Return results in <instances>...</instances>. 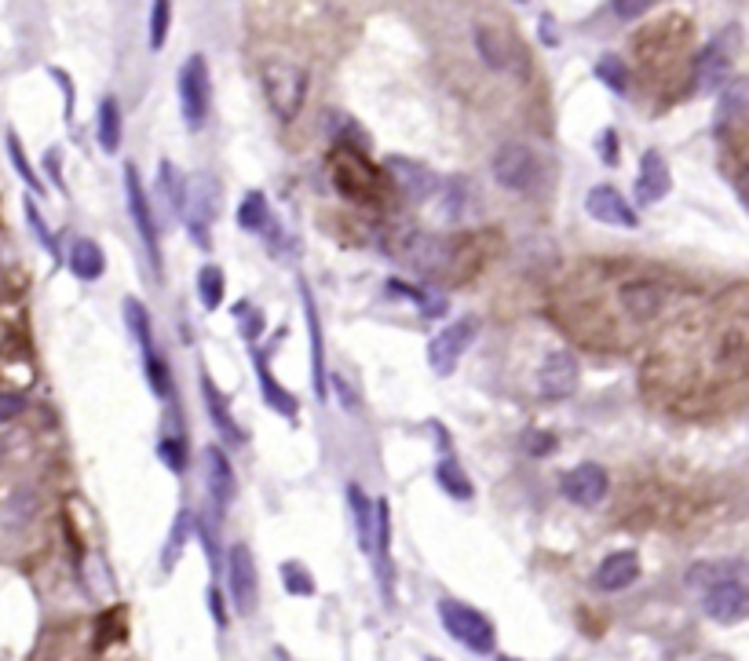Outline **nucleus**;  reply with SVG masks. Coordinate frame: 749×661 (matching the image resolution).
<instances>
[{"mask_svg": "<svg viewBox=\"0 0 749 661\" xmlns=\"http://www.w3.org/2000/svg\"><path fill=\"white\" fill-rule=\"evenodd\" d=\"M479 59L494 74H523L527 70V48H523L519 33L505 19H483L472 30Z\"/></svg>", "mask_w": 749, "mask_h": 661, "instance_id": "nucleus-4", "label": "nucleus"}, {"mask_svg": "<svg viewBox=\"0 0 749 661\" xmlns=\"http://www.w3.org/2000/svg\"><path fill=\"white\" fill-rule=\"evenodd\" d=\"M205 479H209V494L212 501L220 504V508H227L238 494V479H234V468L227 461V453L220 450V446H205Z\"/></svg>", "mask_w": 749, "mask_h": 661, "instance_id": "nucleus-23", "label": "nucleus"}, {"mask_svg": "<svg viewBox=\"0 0 749 661\" xmlns=\"http://www.w3.org/2000/svg\"><path fill=\"white\" fill-rule=\"evenodd\" d=\"M384 249L395 253L402 264H410L413 271H421V275L454 271V260H457V242L454 238H443V234L417 231V227L388 231Z\"/></svg>", "mask_w": 749, "mask_h": 661, "instance_id": "nucleus-2", "label": "nucleus"}, {"mask_svg": "<svg viewBox=\"0 0 749 661\" xmlns=\"http://www.w3.org/2000/svg\"><path fill=\"white\" fill-rule=\"evenodd\" d=\"M746 107H749V96H746V81H728L720 88V117H717V128L728 132L731 125H739L746 117Z\"/></svg>", "mask_w": 749, "mask_h": 661, "instance_id": "nucleus-28", "label": "nucleus"}, {"mask_svg": "<svg viewBox=\"0 0 749 661\" xmlns=\"http://www.w3.org/2000/svg\"><path fill=\"white\" fill-rule=\"evenodd\" d=\"M22 406H26V402H22V395H15V391H0V424L15 421L19 413H22Z\"/></svg>", "mask_w": 749, "mask_h": 661, "instance_id": "nucleus-44", "label": "nucleus"}, {"mask_svg": "<svg viewBox=\"0 0 749 661\" xmlns=\"http://www.w3.org/2000/svg\"><path fill=\"white\" fill-rule=\"evenodd\" d=\"M300 300H304V318H308V336H311V380H315L318 399H326V347H322V322L311 285L300 278Z\"/></svg>", "mask_w": 749, "mask_h": 661, "instance_id": "nucleus-22", "label": "nucleus"}, {"mask_svg": "<svg viewBox=\"0 0 749 661\" xmlns=\"http://www.w3.org/2000/svg\"><path fill=\"white\" fill-rule=\"evenodd\" d=\"M99 147H103V154L121 150V107L114 96L99 103Z\"/></svg>", "mask_w": 749, "mask_h": 661, "instance_id": "nucleus-29", "label": "nucleus"}, {"mask_svg": "<svg viewBox=\"0 0 749 661\" xmlns=\"http://www.w3.org/2000/svg\"><path fill=\"white\" fill-rule=\"evenodd\" d=\"M348 504H351V515H355L359 545H362V552L370 556V548H373V501L366 497L359 486H348Z\"/></svg>", "mask_w": 749, "mask_h": 661, "instance_id": "nucleus-30", "label": "nucleus"}, {"mask_svg": "<svg viewBox=\"0 0 749 661\" xmlns=\"http://www.w3.org/2000/svg\"><path fill=\"white\" fill-rule=\"evenodd\" d=\"M223 271L216 264H205L198 271V296H201V307L205 311H216L220 304H223Z\"/></svg>", "mask_w": 749, "mask_h": 661, "instance_id": "nucleus-33", "label": "nucleus"}, {"mask_svg": "<svg viewBox=\"0 0 749 661\" xmlns=\"http://www.w3.org/2000/svg\"><path fill=\"white\" fill-rule=\"evenodd\" d=\"M212 107V85H209V63L205 55H190L180 66V110H183V125L190 132H201L209 121Z\"/></svg>", "mask_w": 749, "mask_h": 661, "instance_id": "nucleus-7", "label": "nucleus"}, {"mask_svg": "<svg viewBox=\"0 0 749 661\" xmlns=\"http://www.w3.org/2000/svg\"><path fill=\"white\" fill-rule=\"evenodd\" d=\"M465 179H446V183H439V190H443V216L446 220H457L465 212Z\"/></svg>", "mask_w": 749, "mask_h": 661, "instance_id": "nucleus-38", "label": "nucleus"}, {"mask_svg": "<svg viewBox=\"0 0 749 661\" xmlns=\"http://www.w3.org/2000/svg\"><path fill=\"white\" fill-rule=\"evenodd\" d=\"M596 77L611 88L614 96L629 92V66H625L622 55H603V59L596 63Z\"/></svg>", "mask_w": 749, "mask_h": 661, "instance_id": "nucleus-34", "label": "nucleus"}, {"mask_svg": "<svg viewBox=\"0 0 749 661\" xmlns=\"http://www.w3.org/2000/svg\"><path fill=\"white\" fill-rule=\"evenodd\" d=\"M439 618H443V629L450 632L457 643H465L468 651H476V654L494 651L498 632H494V621H490L487 614H479L476 607H468V603L443 600Z\"/></svg>", "mask_w": 749, "mask_h": 661, "instance_id": "nucleus-5", "label": "nucleus"}, {"mask_svg": "<svg viewBox=\"0 0 749 661\" xmlns=\"http://www.w3.org/2000/svg\"><path fill=\"white\" fill-rule=\"evenodd\" d=\"M702 603H706V614L720 625H735L746 618V570L739 574H728L720 581H713L709 589H702Z\"/></svg>", "mask_w": 749, "mask_h": 661, "instance_id": "nucleus-12", "label": "nucleus"}, {"mask_svg": "<svg viewBox=\"0 0 749 661\" xmlns=\"http://www.w3.org/2000/svg\"><path fill=\"white\" fill-rule=\"evenodd\" d=\"M220 209V183L209 172H194V179L183 187V205L180 212L187 216L190 238H194L201 249H209V227L216 220Z\"/></svg>", "mask_w": 749, "mask_h": 661, "instance_id": "nucleus-6", "label": "nucleus"}, {"mask_svg": "<svg viewBox=\"0 0 749 661\" xmlns=\"http://www.w3.org/2000/svg\"><path fill=\"white\" fill-rule=\"evenodd\" d=\"M527 446H530V453H552L556 450V439H549V435H545L541 439V432H530V439H527Z\"/></svg>", "mask_w": 749, "mask_h": 661, "instance_id": "nucleus-46", "label": "nucleus"}, {"mask_svg": "<svg viewBox=\"0 0 749 661\" xmlns=\"http://www.w3.org/2000/svg\"><path fill=\"white\" fill-rule=\"evenodd\" d=\"M636 578H640V556L629 552V548H622V552H611L596 567L592 585L603 589V592H622V589H629Z\"/></svg>", "mask_w": 749, "mask_h": 661, "instance_id": "nucleus-21", "label": "nucleus"}, {"mask_svg": "<svg viewBox=\"0 0 749 661\" xmlns=\"http://www.w3.org/2000/svg\"><path fill=\"white\" fill-rule=\"evenodd\" d=\"M476 333H479V322L468 315V318L450 322V326H446L443 333L432 336V344H428V366L435 369V377H450L454 373L457 362L465 358V351L472 347Z\"/></svg>", "mask_w": 749, "mask_h": 661, "instance_id": "nucleus-9", "label": "nucleus"}, {"mask_svg": "<svg viewBox=\"0 0 749 661\" xmlns=\"http://www.w3.org/2000/svg\"><path fill=\"white\" fill-rule=\"evenodd\" d=\"M731 77V52L720 37L709 41L706 48L695 55V81L698 92H720Z\"/></svg>", "mask_w": 749, "mask_h": 661, "instance_id": "nucleus-18", "label": "nucleus"}, {"mask_svg": "<svg viewBox=\"0 0 749 661\" xmlns=\"http://www.w3.org/2000/svg\"><path fill=\"white\" fill-rule=\"evenodd\" d=\"M125 318H128V329H132V336H136V340H139L143 362H150V358H158V351H154V336H150V315H147V307H143L139 300H125Z\"/></svg>", "mask_w": 749, "mask_h": 661, "instance_id": "nucleus-31", "label": "nucleus"}, {"mask_svg": "<svg viewBox=\"0 0 749 661\" xmlns=\"http://www.w3.org/2000/svg\"><path fill=\"white\" fill-rule=\"evenodd\" d=\"M260 329H264V322H260V311H253V315H245V322H242V333L249 336V340H253V336L260 333Z\"/></svg>", "mask_w": 749, "mask_h": 661, "instance_id": "nucleus-48", "label": "nucleus"}, {"mask_svg": "<svg viewBox=\"0 0 749 661\" xmlns=\"http://www.w3.org/2000/svg\"><path fill=\"white\" fill-rule=\"evenodd\" d=\"M227 585H231V600L238 614H249L256 610V596H260V581H256V563H253V552L249 545H234L231 556H227Z\"/></svg>", "mask_w": 749, "mask_h": 661, "instance_id": "nucleus-13", "label": "nucleus"}, {"mask_svg": "<svg viewBox=\"0 0 749 661\" xmlns=\"http://www.w3.org/2000/svg\"><path fill=\"white\" fill-rule=\"evenodd\" d=\"M209 607H212V618H216V625H223V629H227V614H223V607H220V592L216 589L209 592Z\"/></svg>", "mask_w": 749, "mask_h": 661, "instance_id": "nucleus-49", "label": "nucleus"}, {"mask_svg": "<svg viewBox=\"0 0 749 661\" xmlns=\"http://www.w3.org/2000/svg\"><path fill=\"white\" fill-rule=\"evenodd\" d=\"M253 366H256V373H260V388H264V399H267V406H271L275 413H286L289 421L297 417V399L289 395L286 388H278V380L271 373V366H267V355L264 351H253Z\"/></svg>", "mask_w": 749, "mask_h": 661, "instance_id": "nucleus-25", "label": "nucleus"}, {"mask_svg": "<svg viewBox=\"0 0 749 661\" xmlns=\"http://www.w3.org/2000/svg\"><path fill=\"white\" fill-rule=\"evenodd\" d=\"M0 344H4V329H0Z\"/></svg>", "mask_w": 749, "mask_h": 661, "instance_id": "nucleus-50", "label": "nucleus"}, {"mask_svg": "<svg viewBox=\"0 0 749 661\" xmlns=\"http://www.w3.org/2000/svg\"><path fill=\"white\" fill-rule=\"evenodd\" d=\"M107 267V256L103 249L92 242V238H77L74 249H70V271L74 278H81V282H96L99 275H103Z\"/></svg>", "mask_w": 749, "mask_h": 661, "instance_id": "nucleus-26", "label": "nucleus"}, {"mask_svg": "<svg viewBox=\"0 0 749 661\" xmlns=\"http://www.w3.org/2000/svg\"><path fill=\"white\" fill-rule=\"evenodd\" d=\"M8 154H11V165L19 168V176L30 183V190H37V194H41L44 183L37 179V172H33V168H30V158H26V150H22V143H19L15 132H8Z\"/></svg>", "mask_w": 749, "mask_h": 661, "instance_id": "nucleus-37", "label": "nucleus"}, {"mask_svg": "<svg viewBox=\"0 0 749 661\" xmlns=\"http://www.w3.org/2000/svg\"><path fill=\"white\" fill-rule=\"evenodd\" d=\"M585 212L596 223H607V227H625V231H636V209L625 201L614 187H592L589 198H585Z\"/></svg>", "mask_w": 749, "mask_h": 661, "instance_id": "nucleus-17", "label": "nucleus"}, {"mask_svg": "<svg viewBox=\"0 0 749 661\" xmlns=\"http://www.w3.org/2000/svg\"><path fill=\"white\" fill-rule=\"evenodd\" d=\"M435 483H439L454 501H472L476 497L472 479L461 472V464H457V461H443L439 468H435Z\"/></svg>", "mask_w": 749, "mask_h": 661, "instance_id": "nucleus-32", "label": "nucleus"}, {"mask_svg": "<svg viewBox=\"0 0 749 661\" xmlns=\"http://www.w3.org/2000/svg\"><path fill=\"white\" fill-rule=\"evenodd\" d=\"M260 88L278 121H297V114L308 103L311 74L308 66L286 59V55H267L260 63Z\"/></svg>", "mask_w": 749, "mask_h": 661, "instance_id": "nucleus-1", "label": "nucleus"}, {"mask_svg": "<svg viewBox=\"0 0 749 661\" xmlns=\"http://www.w3.org/2000/svg\"><path fill=\"white\" fill-rule=\"evenodd\" d=\"M333 183H337V190L344 198L351 201H370V194H377V172L370 168V161L362 158V150L355 147H340L337 154H333Z\"/></svg>", "mask_w": 749, "mask_h": 661, "instance_id": "nucleus-10", "label": "nucleus"}, {"mask_svg": "<svg viewBox=\"0 0 749 661\" xmlns=\"http://www.w3.org/2000/svg\"><path fill=\"white\" fill-rule=\"evenodd\" d=\"M282 581H286V589L293 592V596H311V592H315V578H311L300 563H286L282 567Z\"/></svg>", "mask_w": 749, "mask_h": 661, "instance_id": "nucleus-39", "label": "nucleus"}, {"mask_svg": "<svg viewBox=\"0 0 749 661\" xmlns=\"http://www.w3.org/2000/svg\"><path fill=\"white\" fill-rule=\"evenodd\" d=\"M169 19H172L169 4H154L150 8V48L154 52L165 48V37H169Z\"/></svg>", "mask_w": 749, "mask_h": 661, "instance_id": "nucleus-40", "label": "nucleus"}, {"mask_svg": "<svg viewBox=\"0 0 749 661\" xmlns=\"http://www.w3.org/2000/svg\"><path fill=\"white\" fill-rule=\"evenodd\" d=\"M578 391V362L567 347H556L552 355H545V362L538 369V395L541 399H570Z\"/></svg>", "mask_w": 749, "mask_h": 661, "instance_id": "nucleus-14", "label": "nucleus"}, {"mask_svg": "<svg viewBox=\"0 0 749 661\" xmlns=\"http://www.w3.org/2000/svg\"><path fill=\"white\" fill-rule=\"evenodd\" d=\"M611 11L618 19H640V15H647V11H651V4H614Z\"/></svg>", "mask_w": 749, "mask_h": 661, "instance_id": "nucleus-47", "label": "nucleus"}, {"mask_svg": "<svg viewBox=\"0 0 749 661\" xmlns=\"http://www.w3.org/2000/svg\"><path fill=\"white\" fill-rule=\"evenodd\" d=\"M333 391H337V399H340V406L348 410V413H359V395H355V388L348 384V377H333Z\"/></svg>", "mask_w": 749, "mask_h": 661, "instance_id": "nucleus-43", "label": "nucleus"}, {"mask_svg": "<svg viewBox=\"0 0 749 661\" xmlns=\"http://www.w3.org/2000/svg\"><path fill=\"white\" fill-rule=\"evenodd\" d=\"M600 158L607 165H618V132H614V128H607L600 136Z\"/></svg>", "mask_w": 749, "mask_h": 661, "instance_id": "nucleus-45", "label": "nucleus"}, {"mask_svg": "<svg viewBox=\"0 0 749 661\" xmlns=\"http://www.w3.org/2000/svg\"><path fill=\"white\" fill-rule=\"evenodd\" d=\"M498 661H516V658H498Z\"/></svg>", "mask_w": 749, "mask_h": 661, "instance_id": "nucleus-51", "label": "nucleus"}, {"mask_svg": "<svg viewBox=\"0 0 749 661\" xmlns=\"http://www.w3.org/2000/svg\"><path fill=\"white\" fill-rule=\"evenodd\" d=\"M238 227L249 234H267L271 231V209H267L264 190H249L238 205Z\"/></svg>", "mask_w": 749, "mask_h": 661, "instance_id": "nucleus-27", "label": "nucleus"}, {"mask_svg": "<svg viewBox=\"0 0 749 661\" xmlns=\"http://www.w3.org/2000/svg\"><path fill=\"white\" fill-rule=\"evenodd\" d=\"M187 526H190V512H180V515H176V526H172L169 545H165V556H161V567L165 570H172L176 563H180V552H183V545H187Z\"/></svg>", "mask_w": 749, "mask_h": 661, "instance_id": "nucleus-36", "label": "nucleus"}, {"mask_svg": "<svg viewBox=\"0 0 749 661\" xmlns=\"http://www.w3.org/2000/svg\"><path fill=\"white\" fill-rule=\"evenodd\" d=\"M201 395H205V410H209V417L212 424H216V432H223V439H227L231 446H242L245 442V432L234 424L231 417V410H227V399L220 395L216 384H212V377L201 373Z\"/></svg>", "mask_w": 749, "mask_h": 661, "instance_id": "nucleus-24", "label": "nucleus"}, {"mask_svg": "<svg viewBox=\"0 0 749 661\" xmlns=\"http://www.w3.org/2000/svg\"><path fill=\"white\" fill-rule=\"evenodd\" d=\"M384 172L410 201H428L439 194V176H435L428 165H421L413 158H395V154H391L384 161Z\"/></svg>", "mask_w": 749, "mask_h": 661, "instance_id": "nucleus-16", "label": "nucleus"}, {"mask_svg": "<svg viewBox=\"0 0 749 661\" xmlns=\"http://www.w3.org/2000/svg\"><path fill=\"white\" fill-rule=\"evenodd\" d=\"M370 556L380 570L384 600L391 603V581H395V570H391V508H388V501L373 504V548H370Z\"/></svg>", "mask_w": 749, "mask_h": 661, "instance_id": "nucleus-20", "label": "nucleus"}, {"mask_svg": "<svg viewBox=\"0 0 749 661\" xmlns=\"http://www.w3.org/2000/svg\"><path fill=\"white\" fill-rule=\"evenodd\" d=\"M494 179L512 194H530L541 183V161L527 143H505L494 154Z\"/></svg>", "mask_w": 749, "mask_h": 661, "instance_id": "nucleus-8", "label": "nucleus"}, {"mask_svg": "<svg viewBox=\"0 0 749 661\" xmlns=\"http://www.w3.org/2000/svg\"><path fill=\"white\" fill-rule=\"evenodd\" d=\"M158 457H161L165 464H169V472H176V475H180L183 468H187V450H183L180 439H165L158 446Z\"/></svg>", "mask_w": 749, "mask_h": 661, "instance_id": "nucleus-41", "label": "nucleus"}, {"mask_svg": "<svg viewBox=\"0 0 749 661\" xmlns=\"http://www.w3.org/2000/svg\"><path fill=\"white\" fill-rule=\"evenodd\" d=\"M607 472H603L600 464H578V468H570V472H563L560 479V494L570 501V504H578V508H596V504H603V497H607Z\"/></svg>", "mask_w": 749, "mask_h": 661, "instance_id": "nucleus-15", "label": "nucleus"}, {"mask_svg": "<svg viewBox=\"0 0 749 661\" xmlns=\"http://www.w3.org/2000/svg\"><path fill=\"white\" fill-rule=\"evenodd\" d=\"M26 220H30L33 234H37V242L44 245V249H48V256H59V249H55V238L48 234V227H44V220H41V212H37V205H33V201H26Z\"/></svg>", "mask_w": 749, "mask_h": 661, "instance_id": "nucleus-42", "label": "nucleus"}, {"mask_svg": "<svg viewBox=\"0 0 749 661\" xmlns=\"http://www.w3.org/2000/svg\"><path fill=\"white\" fill-rule=\"evenodd\" d=\"M125 198H128V216L136 223L143 245H147V256L154 264V271H161V249H158V223H154V209L147 201V190H143L139 168L125 165Z\"/></svg>", "mask_w": 749, "mask_h": 661, "instance_id": "nucleus-11", "label": "nucleus"}, {"mask_svg": "<svg viewBox=\"0 0 749 661\" xmlns=\"http://www.w3.org/2000/svg\"><path fill=\"white\" fill-rule=\"evenodd\" d=\"M669 190H673V176H669L666 158L658 150H647L640 158V176H636V201L640 205H655Z\"/></svg>", "mask_w": 749, "mask_h": 661, "instance_id": "nucleus-19", "label": "nucleus"}, {"mask_svg": "<svg viewBox=\"0 0 749 661\" xmlns=\"http://www.w3.org/2000/svg\"><path fill=\"white\" fill-rule=\"evenodd\" d=\"M640 59L655 77L662 81H673V77L684 70L687 52H691V26L684 19H666L651 26L640 37Z\"/></svg>", "mask_w": 749, "mask_h": 661, "instance_id": "nucleus-3", "label": "nucleus"}, {"mask_svg": "<svg viewBox=\"0 0 749 661\" xmlns=\"http://www.w3.org/2000/svg\"><path fill=\"white\" fill-rule=\"evenodd\" d=\"M158 198L169 201L172 212H180V205H183V183L176 179V168L169 161H161V168H158Z\"/></svg>", "mask_w": 749, "mask_h": 661, "instance_id": "nucleus-35", "label": "nucleus"}]
</instances>
